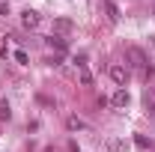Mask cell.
I'll return each instance as SVG.
<instances>
[{"label": "cell", "instance_id": "cell-4", "mask_svg": "<svg viewBox=\"0 0 155 152\" xmlns=\"http://www.w3.org/2000/svg\"><path fill=\"white\" fill-rule=\"evenodd\" d=\"M104 149H107V152H128V140L110 137V140H104Z\"/></svg>", "mask_w": 155, "mask_h": 152}, {"label": "cell", "instance_id": "cell-9", "mask_svg": "<svg viewBox=\"0 0 155 152\" xmlns=\"http://www.w3.org/2000/svg\"><path fill=\"white\" fill-rule=\"evenodd\" d=\"M9 119H12V104L3 98L0 101V122H9Z\"/></svg>", "mask_w": 155, "mask_h": 152}, {"label": "cell", "instance_id": "cell-10", "mask_svg": "<svg viewBox=\"0 0 155 152\" xmlns=\"http://www.w3.org/2000/svg\"><path fill=\"white\" fill-rule=\"evenodd\" d=\"M66 125H69V131H84V128H87V122H84V119H78V116H69V119H66Z\"/></svg>", "mask_w": 155, "mask_h": 152}, {"label": "cell", "instance_id": "cell-7", "mask_svg": "<svg viewBox=\"0 0 155 152\" xmlns=\"http://www.w3.org/2000/svg\"><path fill=\"white\" fill-rule=\"evenodd\" d=\"M78 78H81V84H87V87L93 84V75L87 72V66H84V57H78Z\"/></svg>", "mask_w": 155, "mask_h": 152}, {"label": "cell", "instance_id": "cell-14", "mask_svg": "<svg viewBox=\"0 0 155 152\" xmlns=\"http://www.w3.org/2000/svg\"><path fill=\"white\" fill-rule=\"evenodd\" d=\"M45 152H51V149H45Z\"/></svg>", "mask_w": 155, "mask_h": 152}, {"label": "cell", "instance_id": "cell-12", "mask_svg": "<svg viewBox=\"0 0 155 152\" xmlns=\"http://www.w3.org/2000/svg\"><path fill=\"white\" fill-rule=\"evenodd\" d=\"M134 146H137V149H149V146H152V140H149L146 134H137V137H134Z\"/></svg>", "mask_w": 155, "mask_h": 152}, {"label": "cell", "instance_id": "cell-6", "mask_svg": "<svg viewBox=\"0 0 155 152\" xmlns=\"http://www.w3.org/2000/svg\"><path fill=\"white\" fill-rule=\"evenodd\" d=\"M128 101H131V98H128V93H125V90H116L114 98H110V104H114V107H119V111H122V107H128Z\"/></svg>", "mask_w": 155, "mask_h": 152}, {"label": "cell", "instance_id": "cell-1", "mask_svg": "<svg viewBox=\"0 0 155 152\" xmlns=\"http://www.w3.org/2000/svg\"><path fill=\"white\" fill-rule=\"evenodd\" d=\"M125 57H128V69H134V72H140V75H146V78H152V66H149V60H146V54L140 51V48H128L125 51Z\"/></svg>", "mask_w": 155, "mask_h": 152}, {"label": "cell", "instance_id": "cell-2", "mask_svg": "<svg viewBox=\"0 0 155 152\" xmlns=\"http://www.w3.org/2000/svg\"><path fill=\"white\" fill-rule=\"evenodd\" d=\"M107 72H110V78H114V84H119V87H125V84H128V78H131V69H128V66H122V63H114Z\"/></svg>", "mask_w": 155, "mask_h": 152}, {"label": "cell", "instance_id": "cell-13", "mask_svg": "<svg viewBox=\"0 0 155 152\" xmlns=\"http://www.w3.org/2000/svg\"><path fill=\"white\" fill-rule=\"evenodd\" d=\"M104 9H107V18H110V21H119V9H116L110 0H104Z\"/></svg>", "mask_w": 155, "mask_h": 152}, {"label": "cell", "instance_id": "cell-3", "mask_svg": "<svg viewBox=\"0 0 155 152\" xmlns=\"http://www.w3.org/2000/svg\"><path fill=\"white\" fill-rule=\"evenodd\" d=\"M39 24H42V15H39L36 9H24L21 12V27L24 30H36Z\"/></svg>", "mask_w": 155, "mask_h": 152}, {"label": "cell", "instance_id": "cell-11", "mask_svg": "<svg viewBox=\"0 0 155 152\" xmlns=\"http://www.w3.org/2000/svg\"><path fill=\"white\" fill-rule=\"evenodd\" d=\"M54 30H57V33H69V30H72V21L69 18H57L54 21Z\"/></svg>", "mask_w": 155, "mask_h": 152}, {"label": "cell", "instance_id": "cell-5", "mask_svg": "<svg viewBox=\"0 0 155 152\" xmlns=\"http://www.w3.org/2000/svg\"><path fill=\"white\" fill-rule=\"evenodd\" d=\"M143 107H146V114H149V116H155V90H152V87L143 90Z\"/></svg>", "mask_w": 155, "mask_h": 152}, {"label": "cell", "instance_id": "cell-8", "mask_svg": "<svg viewBox=\"0 0 155 152\" xmlns=\"http://www.w3.org/2000/svg\"><path fill=\"white\" fill-rule=\"evenodd\" d=\"M45 42H48V45H51V48H57L60 54H63V51H66V48H69V45H66V39H60L57 33H51V36L45 39Z\"/></svg>", "mask_w": 155, "mask_h": 152}]
</instances>
